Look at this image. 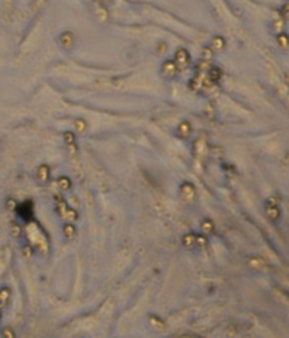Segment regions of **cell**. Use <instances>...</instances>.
Here are the masks:
<instances>
[{"label":"cell","mask_w":289,"mask_h":338,"mask_svg":"<svg viewBox=\"0 0 289 338\" xmlns=\"http://www.w3.org/2000/svg\"><path fill=\"white\" fill-rule=\"evenodd\" d=\"M176 72H177V64L171 62V61L163 62V66H162V74L165 77H174Z\"/></svg>","instance_id":"obj_1"},{"label":"cell","mask_w":289,"mask_h":338,"mask_svg":"<svg viewBox=\"0 0 289 338\" xmlns=\"http://www.w3.org/2000/svg\"><path fill=\"white\" fill-rule=\"evenodd\" d=\"M180 193L185 199H193L194 198V187L190 184V182H185V184L180 187Z\"/></svg>","instance_id":"obj_2"},{"label":"cell","mask_w":289,"mask_h":338,"mask_svg":"<svg viewBox=\"0 0 289 338\" xmlns=\"http://www.w3.org/2000/svg\"><path fill=\"white\" fill-rule=\"evenodd\" d=\"M188 61H190V55H188L187 50H179L176 53V62H177V66L185 67L187 64H188Z\"/></svg>","instance_id":"obj_3"},{"label":"cell","mask_w":289,"mask_h":338,"mask_svg":"<svg viewBox=\"0 0 289 338\" xmlns=\"http://www.w3.org/2000/svg\"><path fill=\"white\" fill-rule=\"evenodd\" d=\"M190 133H191V126H190L188 122H182L179 125V134L182 136V137H188Z\"/></svg>","instance_id":"obj_4"},{"label":"cell","mask_w":289,"mask_h":338,"mask_svg":"<svg viewBox=\"0 0 289 338\" xmlns=\"http://www.w3.org/2000/svg\"><path fill=\"white\" fill-rule=\"evenodd\" d=\"M182 243H184V246H187V248H193V245L196 243V235H193V234H187V235H184Z\"/></svg>","instance_id":"obj_5"},{"label":"cell","mask_w":289,"mask_h":338,"mask_svg":"<svg viewBox=\"0 0 289 338\" xmlns=\"http://www.w3.org/2000/svg\"><path fill=\"white\" fill-rule=\"evenodd\" d=\"M201 227H202V231H204L205 234H211V232H214V226H213V223H211L210 220H204L202 224H201Z\"/></svg>","instance_id":"obj_6"},{"label":"cell","mask_w":289,"mask_h":338,"mask_svg":"<svg viewBox=\"0 0 289 338\" xmlns=\"http://www.w3.org/2000/svg\"><path fill=\"white\" fill-rule=\"evenodd\" d=\"M208 75H210V78L213 81H216V80H219V77H221V70L219 69H211Z\"/></svg>","instance_id":"obj_7"},{"label":"cell","mask_w":289,"mask_h":338,"mask_svg":"<svg viewBox=\"0 0 289 338\" xmlns=\"http://www.w3.org/2000/svg\"><path fill=\"white\" fill-rule=\"evenodd\" d=\"M213 47L221 50V49L224 47V41H222V38H214V39H213Z\"/></svg>","instance_id":"obj_8"},{"label":"cell","mask_w":289,"mask_h":338,"mask_svg":"<svg viewBox=\"0 0 289 338\" xmlns=\"http://www.w3.org/2000/svg\"><path fill=\"white\" fill-rule=\"evenodd\" d=\"M64 232H65V235H68V237H73V235H75V227H73V226H65Z\"/></svg>","instance_id":"obj_9"},{"label":"cell","mask_w":289,"mask_h":338,"mask_svg":"<svg viewBox=\"0 0 289 338\" xmlns=\"http://www.w3.org/2000/svg\"><path fill=\"white\" fill-rule=\"evenodd\" d=\"M196 243L199 246H205L207 245V239H205V237H196Z\"/></svg>","instance_id":"obj_10"},{"label":"cell","mask_w":289,"mask_h":338,"mask_svg":"<svg viewBox=\"0 0 289 338\" xmlns=\"http://www.w3.org/2000/svg\"><path fill=\"white\" fill-rule=\"evenodd\" d=\"M76 128H78V131H84L86 130V123L81 122V120H78L76 122Z\"/></svg>","instance_id":"obj_11"},{"label":"cell","mask_w":289,"mask_h":338,"mask_svg":"<svg viewBox=\"0 0 289 338\" xmlns=\"http://www.w3.org/2000/svg\"><path fill=\"white\" fill-rule=\"evenodd\" d=\"M104 2H111V0H104Z\"/></svg>","instance_id":"obj_12"}]
</instances>
